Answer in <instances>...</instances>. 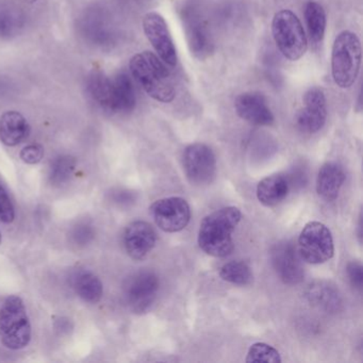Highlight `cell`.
<instances>
[{"mask_svg": "<svg viewBox=\"0 0 363 363\" xmlns=\"http://www.w3.org/2000/svg\"><path fill=\"white\" fill-rule=\"evenodd\" d=\"M20 156L23 162L27 163V164H38L41 162L44 157L43 146L40 144H30V145L23 148Z\"/></svg>", "mask_w": 363, "mask_h": 363, "instance_id": "cell-30", "label": "cell"}, {"mask_svg": "<svg viewBox=\"0 0 363 363\" xmlns=\"http://www.w3.org/2000/svg\"><path fill=\"white\" fill-rule=\"evenodd\" d=\"M25 16L22 9L6 0H0V38L16 37L24 28Z\"/></svg>", "mask_w": 363, "mask_h": 363, "instance_id": "cell-22", "label": "cell"}, {"mask_svg": "<svg viewBox=\"0 0 363 363\" xmlns=\"http://www.w3.org/2000/svg\"><path fill=\"white\" fill-rule=\"evenodd\" d=\"M239 208L225 207L203 218L199 231V245L209 256L223 258L235 248L233 233L241 222Z\"/></svg>", "mask_w": 363, "mask_h": 363, "instance_id": "cell-1", "label": "cell"}, {"mask_svg": "<svg viewBox=\"0 0 363 363\" xmlns=\"http://www.w3.org/2000/svg\"><path fill=\"white\" fill-rule=\"evenodd\" d=\"M30 133L28 122L18 111H7L0 116V141L13 147L24 142Z\"/></svg>", "mask_w": 363, "mask_h": 363, "instance_id": "cell-17", "label": "cell"}, {"mask_svg": "<svg viewBox=\"0 0 363 363\" xmlns=\"http://www.w3.org/2000/svg\"><path fill=\"white\" fill-rule=\"evenodd\" d=\"M76 159L69 155H62L54 159L50 169V179L52 184H65L73 175Z\"/></svg>", "mask_w": 363, "mask_h": 363, "instance_id": "cell-27", "label": "cell"}, {"mask_svg": "<svg viewBox=\"0 0 363 363\" xmlns=\"http://www.w3.org/2000/svg\"><path fill=\"white\" fill-rule=\"evenodd\" d=\"M290 190L288 178L272 175L261 180L257 186V199L265 207H275L286 199Z\"/></svg>", "mask_w": 363, "mask_h": 363, "instance_id": "cell-18", "label": "cell"}, {"mask_svg": "<svg viewBox=\"0 0 363 363\" xmlns=\"http://www.w3.org/2000/svg\"><path fill=\"white\" fill-rule=\"evenodd\" d=\"M27 1H29V3H35L37 0H27Z\"/></svg>", "mask_w": 363, "mask_h": 363, "instance_id": "cell-33", "label": "cell"}, {"mask_svg": "<svg viewBox=\"0 0 363 363\" xmlns=\"http://www.w3.org/2000/svg\"><path fill=\"white\" fill-rule=\"evenodd\" d=\"M88 91L91 97L101 107L114 113L116 99L113 80L110 79L99 69H93L88 77Z\"/></svg>", "mask_w": 363, "mask_h": 363, "instance_id": "cell-19", "label": "cell"}, {"mask_svg": "<svg viewBox=\"0 0 363 363\" xmlns=\"http://www.w3.org/2000/svg\"><path fill=\"white\" fill-rule=\"evenodd\" d=\"M184 172L191 184L206 186L216 176V157L213 150L203 143H194L184 150L182 157Z\"/></svg>", "mask_w": 363, "mask_h": 363, "instance_id": "cell-8", "label": "cell"}, {"mask_svg": "<svg viewBox=\"0 0 363 363\" xmlns=\"http://www.w3.org/2000/svg\"><path fill=\"white\" fill-rule=\"evenodd\" d=\"M246 362L280 363L279 352L273 346L265 343H255L248 350Z\"/></svg>", "mask_w": 363, "mask_h": 363, "instance_id": "cell-28", "label": "cell"}, {"mask_svg": "<svg viewBox=\"0 0 363 363\" xmlns=\"http://www.w3.org/2000/svg\"><path fill=\"white\" fill-rule=\"evenodd\" d=\"M73 288L86 303H96L103 297L104 286L101 279L88 269H82L74 275Z\"/></svg>", "mask_w": 363, "mask_h": 363, "instance_id": "cell-21", "label": "cell"}, {"mask_svg": "<svg viewBox=\"0 0 363 363\" xmlns=\"http://www.w3.org/2000/svg\"><path fill=\"white\" fill-rule=\"evenodd\" d=\"M235 109L242 120L255 126H271L275 121L267 99L259 92L239 95L235 101Z\"/></svg>", "mask_w": 363, "mask_h": 363, "instance_id": "cell-15", "label": "cell"}, {"mask_svg": "<svg viewBox=\"0 0 363 363\" xmlns=\"http://www.w3.org/2000/svg\"><path fill=\"white\" fill-rule=\"evenodd\" d=\"M327 118L326 95L322 89L310 88L303 96V107L296 116V126L301 133H315L324 127Z\"/></svg>", "mask_w": 363, "mask_h": 363, "instance_id": "cell-13", "label": "cell"}, {"mask_svg": "<svg viewBox=\"0 0 363 363\" xmlns=\"http://www.w3.org/2000/svg\"><path fill=\"white\" fill-rule=\"evenodd\" d=\"M305 21L312 43L316 45L322 43L327 25L326 12L323 6L313 0L308 1L305 7Z\"/></svg>", "mask_w": 363, "mask_h": 363, "instance_id": "cell-24", "label": "cell"}, {"mask_svg": "<svg viewBox=\"0 0 363 363\" xmlns=\"http://www.w3.org/2000/svg\"><path fill=\"white\" fill-rule=\"evenodd\" d=\"M116 110L114 113H129L137 105L135 86L127 73H120L113 80Z\"/></svg>", "mask_w": 363, "mask_h": 363, "instance_id": "cell-23", "label": "cell"}, {"mask_svg": "<svg viewBox=\"0 0 363 363\" xmlns=\"http://www.w3.org/2000/svg\"><path fill=\"white\" fill-rule=\"evenodd\" d=\"M143 30L161 60L169 67H175L177 52L164 18L157 12H150L144 16Z\"/></svg>", "mask_w": 363, "mask_h": 363, "instance_id": "cell-11", "label": "cell"}, {"mask_svg": "<svg viewBox=\"0 0 363 363\" xmlns=\"http://www.w3.org/2000/svg\"><path fill=\"white\" fill-rule=\"evenodd\" d=\"M150 213L164 233H179L191 220L190 205L182 197H167L155 201L150 206Z\"/></svg>", "mask_w": 363, "mask_h": 363, "instance_id": "cell-9", "label": "cell"}, {"mask_svg": "<svg viewBox=\"0 0 363 363\" xmlns=\"http://www.w3.org/2000/svg\"><path fill=\"white\" fill-rule=\"evenodd\" d=\"M220 276L224 281L238 286L252 284L254 279L252 269L244 261H230L225 263L220 269Z\"/></svg>", "mask_w": 363, "mask_h": 363, "instance_id": "cell-26", "label": "cell"}, {"mask_svg": "<svg viewBox=\"0 0 363 363\" xmlns=\"http://www.w3.org/2000/svg\"><path fill=\"white\" fill-rule=\"evenodd\" d=\"M158 276L150 271H140L133 274L124 286V298L127 306L135 313L147 312L158 295Z\"/></svg>", "mask_w": 363, "mask_h": 363, "instance_id": "cell-7", "label": "cell"}, {"mask_svg": "<svg viewBox=\"0 0 363 363\" xmlns=\"http://www.w3.org/2000/svg\"><path fill=\"white\" fill-rule=\"evenodd\" d=\"M360 40L356 33L344 30L333 42L331 50V73L339 88L348 89L354 84L361 65Z\"/></svg>", "mask_w": 363, "mask_h": 363, "instance_id": "cell-3", "label": "cell"}, {"mask_svg": "<svg viewBox=\"0 0 363 363\" xmlns=\"http://www.w3.org/2000/svg\"><path fill=\"white\" fill-rule=\"evenodd\" d=\"M269 255L273 269L284 284L294 286L303 281L305 271L297 248L292 242H278L272 247Z\"/></svg>", "mask_w": 363, "mask_h": 363, "instance_id": "cell-10", "label": "cell"}, {"mask_svg": "<svg viewBox=\"0 0 363 363\" xmlns=\"http://www.w3.org/2000/svg\"><path fill=\"white\" fill-rule=\"evenodd\" d=\"M297 252L301 260L310 264L330 260L335 254V244L328 227L320 222L306 224L299 235Z\"/></svg>", "mask_w": 363, "mask_h": 363, "instance_id": "cell-6", "label": "cell"}, {"mask_svg": "<svg viewBox=\"0 0 363 363\" xmlns=\"http://www.w3.org/2000/svg\"><path fill=\"white\" fill-rule=\"evenodd\" d=\"M344 182L345 173L339 163H325L316 178V192L325 201H333L339 196Z\"/></svg>", "mask_w": 363, "mask_h": 363, "instance_id": "cell-16", "label": "cell"}, {"mask_svg": "<svg viewBox=\"0 0 363 363\" xmlns=\"http://www.w3.org/2000/svg\"><path fill=\"white\" fill-rule=\"evenodd\" d=\"M16 218V210L13 203L8 195L7 191L0 184V220L10 224Z\"/></svg>", "mask_w": 363, "mask_h": 363, "instance_id": "cell-29", "label": "cell"}, {"mask_svg": "<svg viewBox=\"0 0 363 363\" xmlns=\"http://www.w3.org/2000/svg\"><path fill=\"white\" fill-rule=\"evenodd\" d=\"M84 28L86 33H88V37L94 42H99V45H105L113 40V28L101 12H92L86 18Z\"/></svg>", "mask_w": 363, "mask_h": 363, "instance_id": "cell-25", "label": "cell"}, {"mask_svg": "<svg viewBox=\"0 0 363 363\" xmlns=\"http://www.w3.org/2000/svg\"><path fill=\"white\" fill-rule=\"evenodd\" d=\"M93 230L89 226H79L74 231L73 237L76 243L86 244L93 239Z\"/></svg>", "mask_w": 363, "mask_h": 363, "instance_id": "cell-32", "label": "cell"}, {"mask_svg": "<svg viewBox=\"0 0 363 363\" xmlns=\"http://www.w3.org/2000/svg\"><path fill=\"white\" fill-rule=\"evenodd\" d=\"M129 69L140 86L155 101L171 103L175 86L165 63L150 52H140L131 58Z\"/></svg>", "mask_w": 363, "mask_h": 363, "instance_id": "cell-2", "label": "cell"}, {"mask_svg": "<svg viewBox=\"0 0 363 363\" xmlns=\"http://www.w3.org/2000/svg\"><path fill=\"white\" fill-rule=\"evenodd\" d=\"M0 340L13 350H23L30 343V320L20 296L7 297L0 307Z\"/></svg>", "mask_w": 363, "mask_h": 363, "instance_id": "cell-4", "label": "cell"}, {"mask_svg": "<svg viewBox=\"0 0 363 363\" xmlns=\"http://www.w3.org/2000/svg\"><path fill=\"white\" fill-rule=\"evenodd\" d=\"M346 274L350 284L357 290L361 291L363 288V269L360 262L352 261L346 267Z\"/></svg>", "mask_w": 363, "mask_h": 363, "instance_id": "cell-31", "label": "cell"}, {"mask_svg": "<svg viewBox=\"0 0 363 363\" xmlns=\"http://www.w3.org/2000/svg\"><path fill=\"white\" fill-rule=\"evenodd\" d=\"M272 33L278 50L288 60H299L307 52V35L303 25L290 10H281L274 16Z\"/></svg>", "mask_w": 363, "mask_h": 363, "instance_id": "cell-5", "label": "cell"}, {"mask_svg": "<svg viewBox=\"0 0 363 363\" xmlns=\"http://www.w3.org/2000/svg\"><path fill=\"white\" fill-rule=\"evenodd\" d=\"M184 30L191 52L199 60H205L214 50L213 40L209 27L194 8L184 11Z\"/></svg>", "mask_w": 363, "mask_h": 363, "instance_id": "cell-12", "label": "cell"}, {"mask_svg": "<svg viewBox=\"0 0 363 363\" xmlns=\"http://www.w3.org/2000/svg\"><path fill=\"white\" fill-rule=\"evenodd\" d=\"M306 297L313 307L325 312L339 311L342 306L339 291L328 282L318 281L308 286Z\"/></svg>", "mask_w": 363, "mask_h": 363, "instance_id": "cell-20", "label": "cell"}, {"mask_svg": "<svg viewBox=\"0 0 363 363\" xmlns=\"http://www.w3.org/2000/svg\"><path fill=\"white\" fill-rule=\"evenodd\" d=\"M0 243H1V233H0Z\"/></svg>", "mask_w": 363, "mask_h": 363, "instance_id": "cell-34", "label": "cell"}, {"mask_svg": "<svg viewBox=\"0 0 363 363\" xmlns=\"http://www.w3.org/2000/svg\"><path fill=\"white\" fill-rule=\"evenodd\" d=\"M123 241L130 258L143 260L156 246L157 233L147 222L135 220L125 229Z\"/></svg>", "mask_w": 363, "mask_h": 363, "instance_id": "cell-14", "label": "cell"}]
</instances>
